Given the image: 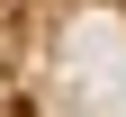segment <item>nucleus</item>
I'll return each mask as SVG.
<instances>
[{
	"instance_id": "1",
	"label": "nucleus",
	"mask_w": 126,
	"mask_h": 117,
	"mask_svg": "<svg viewBox=\"0 0 126 117\" xmlns=\"http://www.w3.org/2000/svg\"><path fill=\"white\" fill-rule=\"evenodd\" d=\"M0 99H9V63H0Z\"/></svg>"
}]
</instances>
